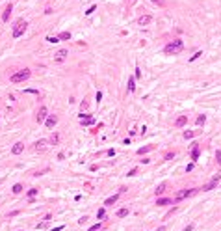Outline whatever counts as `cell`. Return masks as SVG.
Returning a JSON list of instances; mask_svg holds the SVG:
<instances>
[{
  "mask_svg": "<svg viewBox=\"0 0 221 231\" xmlns=\"http://www.w3.org/2000/svg\"><path fill=\"white\" fill-rule=\"evenodd\" d=\"M216 160H218V164L221 166V151H216Z\"/></svg>",
  "mask_w": 221,
  "mask_h": 231,
  "instance_id": "cell-30",
  "label": "cell"
},
{
  "mask_svg": "<svg viewBox=\"0 0 221 231\" xmlns=\"http://www.w3.org/2000/svg\"><path fill=\"white\" fill-rule=\"evenodd\" d=\"M11 9H13V7H11V4H7V6H6V9H4V13H2V21H7V19H9Z\"/></svg>",
  "mask_w": 221,
  "mask_h": 231,
  "instance_id": "cell-13",
  "label": "cell"
},
{
  "mask_svg": "<svg viewBox=\"0 0 221 231\" xmlns=\"http://www.w3.org/2000/svg\"><path fill=\"white\" fill-rule=\"evenodd\" d=\"M182 49H184V43L180 41V39H175V41H171V43H167V45H165L164 52L171 56V54H179V52H182Z\"/></svg>",
  "mask_w": 221,
  "mask_h": 231,
  "instance_id": "cell-1",
  "label": "cell"
},
{
  "mask_svg": "<svg viewBox=\"0 0 221 231\" xmlns=\"http://www.w3.org/2000/svg\"><path fill=\"white\" fill-rule=\"evenodd\" d=\"M126 214H128V209H119L117 211V218H125Z\"/></svg>",
  "mask_w": 221,
  "mask_h": 231,
  "instance_id": "cell-19",
  "label": "cell"
},
{
  "mask_svg": "<svg viewBox=\"0 0 221 231\" xmlns=\"http://www.w3.org/2000/svg\"><path fill=\"white\" fill-rule=\"evenodd\" d=\"M58 39H63V41H67V39H71V34H69V32H61L60 36H58Z\"/></svg>",
  "mask_w": 221,
  "mask_h": 231,
  "instance_id": "cell-21",
  "label": "cell"
},
{
  "mask_svg": "<svg viewBox=\"0 0 221 231\" xmlns=\"http://www.w3.org/2000/svg\"><path fill=\"white\" fill-rule=\"evenodd\" d=\"M186 123H188V116H180V117H177L175 127H184Z\"/></svg>",
  "mask_w": 221,
  "mask_h": 231,
  "instance_id": "cell-12",
  "label": "cell"
},
{
  "mask_svg": "<svg viewBox=\"0 0 221 231\" xmlns=\"http://www.w3.org/2000/svg\"><path fill=\"white\" fill-rule=\"evenodd\" d=\"M204 121H206V117H204V116H199V117H197V125H204Z\"/></svg>",
  "mask_w": 221,
  "mask_h": 231,
  "instance_id": "cell-26",
  "label": "cell"
},
{
  "mask_svg": "<svg viewBox=\"0 0 221 231\" xmlns=\"http://www.w3.org/2000/svg\"><path fill=\"white\" fill-rule=\"evenodd\" d=\"M136 89V84H134V78H128V91H134Z\"/></svg>",
  "mask_w": 221,
  "mask_h": 231,
  "instance_id": "cell-23",
  "label": "cell"
},
{
  "mask_svg": "<svg viewBox=\"0 0 221 231\" xmlns=\"http://www.w3.org/2000/svg\"><path fill=\"white\" fill-rule=\"evenodd\" d=\"M199 56H203V52H195V54H193V56H191V58H189V62H193V60H197V58H199Z\"/></svg>",
  "mask_w": 221,
  "mask_h": 231,
  "instance_id": "cell-31",
  "label": "cell"
},
{
  "mask_svg": "<svg viewBox=\"0 0 221 231\" xmlns=\"http://www.w3.org/2000/svg\"><path fill=\"white\" fill-rule=\"evenodd\" d=\"M115 155V149H108V156H113Z\"/></svg>",
  "mask_w": 221,
  "mask_h": 231,
  "instance_id": "cell-35",
  "label": "cell"
},
{
  "mask_svg": "<svg viewBox=\"0 0 221 231\" xmlns=\"http://www.w3.org/2000/svg\"><path fill=\"white\" fill-rule=\"evenodd\" d=\"M97 218H104V209H98L97 211Z\"/></svg>",
  "mask_w": 221,
  "mask_h": 231,
  "instance_id": "cell-32",
  "label": "cell"
},
{
  "mask_svg": "<svg viewBox=\"0 0 221 231\" xmlns=\"http://www.w3.org/2000/svg\"><path fill=\"white\" fill-rule=\"evenodd\" d=\"M199 153H201L199 144H193V149H191V160H197V159H199Z\"/></svg>",
  "mask_w": 221,
  "mask_h": 231,
  "instance_id": "cell-11",
  "label": "cell"
},
{
  "mask_svg": "<svg viewBox=\"0 0 221 231\" xmlns=\"http://www.w3.org/2000/svg\"><path fill=\"white\" fill-rule=\"evenodd\" d=\"M197 194V188H189V190H182V192H179L175 196V201H180V199L184 198H189V196H195Z\"/></svg>",
  "mask_w": 221,
  "mask_h": 231,
  "instance_id": "cell-4",
  "label": "cell"
},
{
  "mask_svg": "<svg viewBox=\"0 0 221 231\" xmlns=\"http://www.w3.org/2000/svg\"><path fill=\"white\" fill-rule=\"evenodd\" d=\"M50 142H52V144H58V142H60V136H58V134H52V138H50Z\"/></svg>",
  "mask_w": 221,
  "mask_h": 231,
  "instance_id": "cell-28",
  "label": "cell"
},
{
  "mask_svg": "<svg viewBox=\"0 0 221 231\" xmlns=\"http://www.w3.org/2000/svg\"><path fill=\"white\" fill-rule=\"evenodd\" d=\"M46 41H49V43H58L60 39H58V37H52V36H49V37H46Z\"/></svg>",
  "mask_w": 221,
  "mask_h": 231,
  "instance_id": "cell-29",
  "label": "cell"
},
{
  "mask_svg": "<svg viewBox=\"0 0 221 231\" xmlns=\"http://www.w3.org/2000/svg\"><path fill=\"white\" fill-rule=\"evenodd\" d=\"M98 229H100V224H95V226L89 228V231H98Z\"/></svg>",
  "mask_w": 221,
  "mask_h": 231,
  "instance_id": "cell-33",
  "label": "cell"
},
{
  "mask_svg": "<svg viewBox=\"0 0 221 231\" xmlns=\"http://www.w3.org/2000/svg\"><path fill=\"white\" fill-rule=\"evenodd\" d=\"M117 198H119V194H113L112 198H108V199H106V201H104V205H113V203L117 201Z\"/></svg>",
  "mask_w": 221,
  "mask_h": 231,
  "instance_id": "cell-16",
  "label": "cell"
},
{
  "mask_svg": "<svg viewBox=\"0 0 221 231\" xmlns=\"http://www.w3.org/2000/svg\"><path fill=\"white\" fill-rule=\"evenodd\" d=\"M11 190H13V194H21L22 192V185H19V183H17V185H13V188H11Z\"/></svg>",
  "mask_w": 221,
  "mask_h": 231,
  "instance_id": "cell-20",
  "label": "cell"
},
{
  "mask_svg": "<svg viewBox=\"0 0 221 231\" xmlns=\"http://www.w3.org/2000/svg\"><path fill=\"white\" fill-rule=\"evenodd\" d=\"M95 119L93 117H82V125H93Z\"/></svg>",
  "mask_w": 221,
  "mask_h": 231,
  "instance_id": "cell-18",
  "label": "cell"
},
{
  "mask_svg": "<svg viewBox=\"0 0 221 231\" xmlns=\"http://www.w3.org/2000/svg\"><path fill=\"white\" fill-rule=\"evenodd\" d=\"M151 22H152L151 15H141V17L137 19V24H139V26H147V24H151Z\"/></svg>",
  "mask_w": 221,
  "mask_h": 231,
  "instance_id": "cell-7",
  "label": "cell"
},
{
  "mask_svg": "<svg viewBox=\"0 0 221 231\" xmlns=\"http://www.w3.org/2000/svg\"><path fill=\"white\" fill-rule=\"evenodd\" d=\"M158 231H165V228H164V226H162V228H158Z\"/></svg>",
  "mask_w": 221,
  "mask_h": 231,
  "instance_id": "cell-38",
  "label": "cell"
},
{
  "mask_svg": "<svg viewBox=\"0 0 221 231\" xmlns=\"http://www.w3.org/2000/svg\"><path fill=\"white\" fill-rule=\"evenodd\" d=\"M182 231H193V226H186V228H184Z\"/></svg>",
  "mask_w": 221,
  "mask_h": 231,
  "instance_id": "cell-36",
  "label": "cell"
},
{
  "mask_svg": "<svg viewBox=\"0 0 221 231\" xmlns=\"http://www.w3.org/2000/svg\"><path fill=\"white\" fill-rule=\"evenodd\" d=\"M67 54H69V50L61 49V50H58V52L54 54V60H56V62H63V60L67 58Z\"/></svg>",
  "mask_w": 221,
  "mask_h": 231,
  "instance_id": "cell-8",
  "label": "cell"
},
{
  "mask_svg": "<svg viewBox=\"0 0 221 231\" xmlns=\"http://www.w3.org/2000/svg\"><path fill=\"white\" fill-rule=\"evenodd\" d=\"M61 229H63V226H60V228H54L52 231H61Z\"/></svg>",
  "mask_w": 221,
  "mask_h": 231,
  "instance_id": "cell-37",
  "label": "cell"
},
{
  "mask_svg": "<svg viewBox=\"0 0 221 231\" xmlns=\"http://www.w3.org/2000/svg\"><path fill=\"white\" fill-rule=\"evenodd\" d=\"M173 156H175V151H167V153H165V156H164V159H165V160H171Z\"/></svg>",
  "mask_w": 221,
  "mask_h": 231,
  "instance_id": "cell-25",
  "label": "cell"
},
{
  "mask_svg": "<svg viewBox=\"0 0 221 231\" xmlns=\"http://www.w3.org/2000/svg\"><path fill=\"white\" fill-rule=\"evenodd\" d=\"M93 11H95V6H91V7H89V9H88V11H86V15H91V13H93Z\"/></svg>",
  "mask_w": 221,
  "mask_h": 231,
  "instance_id": "cell-34",
  "label": "cell"
},
{
  "mask_svg": "<svg viewBox=\"0 0 221 231\" xmlns=\"http://www.w3.org/2000/svg\"><path fill=\"white\" fill-rule=\"evenodd\" d=\"M26 26H28V22L22 21V19H19V21L15 22V26H13V37H21L22 34L26 32Z\"/></svg>",
  "mask_w": 221,
  "mask_h": 231,
  "instance_id": "cell-3",
  "label": "cell"
},
{
  "mask_svg": "<svg viewBox=\"0 0 221 231\" xmlns=\"http://www.w3.org/2000/svg\"><path fill=\"white\" fill-rule=\"evenodd\" d=\"M169 203H171V199H169V198H160L156 201V205H169Z\"/></svg>",
  "mask_w": 221,
  "mask_h": 231,
  "instance_id": "cell-17",
  "label": "cell"
},
{
  "mask_svg": "<svg viewBox=\"0 0 221 231\" xmlns=\"http://www.w3.org/2000/svg\"><path fill=\"white\" fill-rule=\"evenodd\" d=\"M37 192H39L37 188H30V190H28V194H26V196H28V198H34V196L37 194Z\"/></svg>",
  "mask_w": 221,
  "mask_h": 231,
  "instance_id": "cell-24",
  "label": "cell"
},
{
  "mask_svg": "<svg viewBox=\"0 0 221 231\" xmlns=\"http://www.w3.org/2000/svg\"><path fill=\"white\" fill-rule=\"evenodd\" d=\"M58 123V117L56 116H46V119H45V125L49 129H54V125Z\"/></svg>",
  "mask_w": 221,
  "mask_h": 231,
  "instance_id": "cell-10",
  "label": "cell"
},
{
  "mask_svg": "<svg viewBox=\"0 0 221 231\" xmlns=\"http://www.w3.org/2000/svg\"><path fill=\"white\" fill-rule=\"evenodd\" d=\"M30 69H22V71H17V73H13V75L9 77V80L13 82V84H19V82H24V80H28L30 78Z\"/></svg>",
  "mask_w": 221,
  "mask_h": 231,
  "instance_id": "cell-2",
  "label": "cell"
},
{
  "mask_svg": "<svg viewBox=\"0 0 221 231\" xmlns=\"http://www.w3.org/2000/svg\"><path fill=\"white\" fill-rule=\"evenodd\" d=\"M22 151H24V144H22V142H17L13 147H11V153H13V155H21Z\"/></svg>",
  "mask_w": 221,
  "mask_h": 231,
  "instance_id": "cell-9",
  "label": "cell"
},
{
  "mask_svg": "<svg viewBox=\"0 0 221 231\" xmlns=\"http://www.w3.org/2000/svg\"><path fill=\"white\" fill-rule=\"evenodd\" d=\"M46 114H49V110H46V106H41V108H39V112H37V117H35V119H37V123H43V121L46 119Z\"/></svg>",
  "mask_w": 221,
  "mask_h": 231,
  "instance_id": "cell-6",
  "label": "cell"
},
{
  "mask_svg": "<svg viewBox=\"0 0 221 231\" xmlns=\"http://www.w3.org/2000/svg\"><path fill=\"white\" fill-rule=\"evenodd\" d=\"M193 134H195V132H191V131H186V132H184V138H186V140H189V138H193Z\"/></svg>",
  "mask_w": 221,
  "mask_h": 231,
  "instance_id": "cell-27",
  "label": "cell"
},
{
  "mask_svg": "<svg viewBox=\"0 0 221 231\" xmlns=\"http://www.w3.org/2000/svg\"><path fill=\"white\" fill-rule=\"evenodd\" d=\"M46 146V140H39V142H35V151H43Z\"/></svg>",
  "mask_w": 221,
  "mask_h": 231,
  "instance_id": "cell-14",
  "label": "cell"
},
{
  "mask_svg": "<svg viewBox=\"0 0 221 231\" xmlns=\"http://www.w3.org/2000/svg\"><path fill=\"white\" fill-rule=\"evenodd\" d=\"M152 147L151 146H147V147H141V149H137V155H143V153H149Z\"/></svg>",
  "mask_w": 221,
  "mask_h": 231,
  "instance_id": "cell-22",
  "label": "cell"
},
{
  "mask_svg": "<svg viewBox=\"0 0 221 231\" xmlns=\"http://www.w3.org/2000/svg\"><path fill=\"white\" fill-rule=\"evenodd\" d=\"M165 188H167V185H165V183H162V185H158V186H156L154 194H156V196H158V194H164V192H165Z\"/></svg>",
  "mask_w": 221,
  "mask_h": 231,
  "instance_id": "cell-15",
  "label": "cell"
},
{
  "mask_svg": "<svg viewBox=\"0 0 221 231\" xmlns=\"http://www.w3.org/2000/svg\"><path fill=\"white\" fill-rule=\"evenodd\" d=\"M219 181H221V175H214V177H212V181L208 183V185L204 186L203 190H206V192H208V190H214L216 186H218V183H219Z\"/></svg>",
  "mask_w": 221,
  "mask_h": 231,
  "instance_id": "cell-5",
  "label": "cell"
}]
</instances>
